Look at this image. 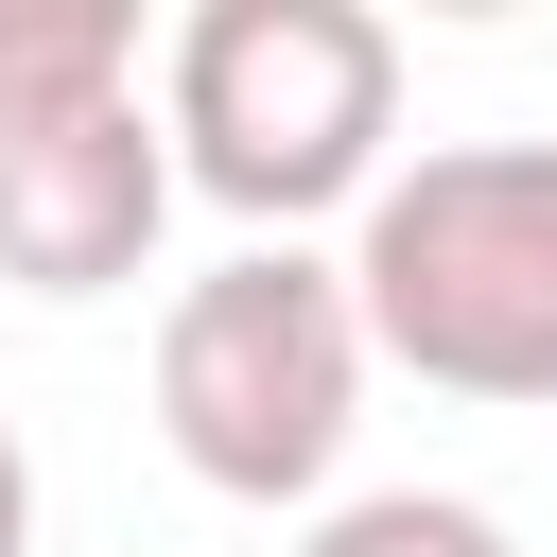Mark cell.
I'll return each mask as SVG.
<instances>
[{
    "label": "cell",
    "instance_id": "4",
    "mask_svg": "<svg viewBox=\"0 0 557 557\" xmlns=\"http://www.w3.org/2000/svg\"><path fill=\"white\" fill-rule=\"evenodd\" d=\"M174 226V139L139 87H35L0 104V278L17 296H122Z\"/></svg>",
    "mask_w": 557,
    "mask_h": 557
},
{
    "label": "cell",
    "instance_id": "5",
    "mask_svg": "<svg viewBox=\"0 0 557 557\" xmlns=\"http://www.w3.org/2000/svg\"><path fill=\"white\" fill-rule=\"evenodd\" d=\"M35 87H139V0H0V104Z\"/></svg>",
    "mask_w": 557,
    "mask_h": 557
},
{
    "label": "cell",
    "instance_id": "7",
    "mask_svg": "<svg viewBox=\"0 0 557 557\" xmlns=\"http://www.w3.org/2000/svg\"><path fill=\"white\" fill-rule=\"evenodd\" d=\"M0 557H35V453L0 435Z\"/></svg>",
    "mask_w": 557,
    "mask_h": 557
},
{
    "label": "cell",
    "instance_id": "3",
    "mask_svg": "<svg viewBox=\"0 0 557 557\" xmlns=\"http://www.w3.org/2000/svg\"><path fill=\"white\" fill-rule=\"evenodd\" d=\"M348 418H366L348 261L244 244V261L174 278V313H157V435H174L191 487H226V505H313V487L348 470Z\"/></svg>",
    "mask_w": 557,
    "mask_h": 557
},
{
    "label": "cell",
    "instance_id": "2",
    "mask_svg": "<svg viewBox=\"0 0 557 557\" xmlns=\"http://www.w3.org/2000/svg\"><path fill=\"white\" fill-rule=\"evenodd\" d=\"M157 139H174V191L244 209L261 244H296L313 209L383 191L400 35L366 0H191L174 52H157Z\"/></svg>",
    "mask_w": 557,
    "mask_h": 557
},
{
    "label": "cell",
    "instance_id": "6",
    "mask_svg": "<svg viewBox=\"0 0 557 557\" xmlns=\"http://www.w3.org/2000/svg\"><path fill=\"white\" fill-rule=\"evenodd\" d=\"M296 557H522L470 487H366V505H331Z\"/></svg>",
    "mask_w": 557,
    "mask_h": 557
},
{
    "label": "cell",
    "instance_id": "1",
    "mask_svg": "<svg viewBox=\"0 0 557 557\" xmlns=\"http://www.w3.org/2000/svg\"><path fill=\"white\" fill-rule=\"evenodd\" d=\"M366 366H418L435 400H557V139H435L383 157L348 226Z\"/></svg>",
    "mask_w": 557,
    "mask_h": 557
}]
</instances>
